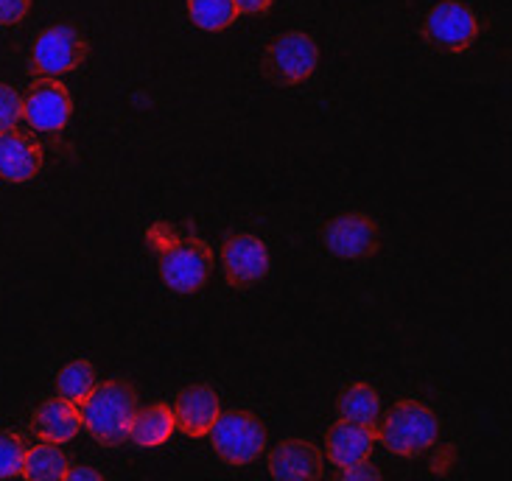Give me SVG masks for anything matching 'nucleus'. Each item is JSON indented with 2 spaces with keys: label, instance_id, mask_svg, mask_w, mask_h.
Listing matches in <instances>:
<instances>
[{
  "label": "nucleus",
  "instance_id": "f257e3e1",
  "mask_svg": "<svg viewBox=\"0 0 512 481\" xmlns=\"http://www.w3.org/2000/svg\"><path fill=\"white\" fill-rule=\"evenodd\" d=\"M146 244L157 258L163 283L177 294H194L213 275V249L191 227L154 221L146 230Z\"/></svg>",
  "mask_w": 512,
  "mask_h": 481
},
{
  "label": "nucleus",
  "instance_id": "f03ea898",
  "mask_svg": "<svg viewBox=\"0 0 512 481\" xmlns=\"http://www.w3.org/2000/svg\"><path fill=\"white\" fill-rule=\"evenodd\" d=\"M138 395L124 381H107L98 384L90 398L82 403V426L93 434V440L115 448L129 440V426L138 412Z\"/></svg>",
  "mask_w": 512,
  "mask_h": 481
},
{
  "label": "nucleus",
  "instance_id": "7ed1b4c3",
  "mask_svg": "<svg viewBox=\"0 0 512 481\" xmlns=\"http://www.w3.org/2000/svg\"><path fill=\"white\" fill-rule=\"evenodd\" d=\"M437 434H440L437 414L420 400H398L392 412L384 420H378L375 428V440L403 459H415L423 451H429L437 442Z\"/></svg>",
  "mask_w": 512,
  "mask_h": 481
},
{
  "label": "nucleus",
  "instance_id": "20e7f679",
  "mask_svg": "<svg viewBox=\"0 0 512 481\" xmlns=\"http://www.w3.org/2000/svg\"><path fill=\"white\" fill-rule=\"evenodd\" d=\"M319 65V45L305 31H286L280 34L263 54V76L275 87H294L303 84Z\"/></svg>",
  "mask_w": 512,
  "mask_h": 481
},
{
  "label": "nucleus",
  "instance_id": "39448f33",
  "mask_svg": "<svg viewBox=\"0 0 512 481\" xmlns=\"http://www.w3.org/2000/svg\"><path fill=\"white\" fill-rule=\"evenodd\" d=\"M213 451L222 456L227 465H250L266 448V428L258 414L233 409L219 412L216 423L208 431Z\"/></svg>",
  "mask_w": 512,
  "mask_h": 481
},
{
  "label": "nucleus",
  "instance_id": "423d86ee",
  "mask_svg": "<svg viewBox=\"0 0 512 481\" xmlns=\"http://www.w3.org/2000/svg\"><path fill=\"white\" fill-rule=\"evenodd\" d=\"M87 54H90V45L82 31L68 23H59V26H48L37 37L34 51H31V65L40 76H62L79 68Z\"/></svg>",
  "mask_w": 512,
  "mask_h": 481
},
{
  "label": "nucleus",
  "instance_id": "0eeeda50",
  "mask_svg": "<svg viewBox=\"0 0 512 481\" xmlns=\"http://www.w3.org/2000/svg\"><path fill=\"white\" fill-rule=\"evenodd\" d=\"M423 34L431 45L451 51V54H462L473 45L479 37V20L476 14L459 3V0H443L437 6H431L426 20H423Z\"/></svg>",
  "mask_w": 512,
  "mask_h": 481
},
{
  "label": "nucleus",
  "instance_id": "6e6552de",
  "mask_svg": "<svg viewBox=\"0 0 512 481\" xmlns=\"http://www.w3.org/2000/svg\"><path fill=\"white\" fill-rule=\"evenodd\" d=\"M325 249L342 261H361L378 252L381 233L378 224L364 213H342L322 227Z\"/></svg>",
  "mask_w": 512,
  "mask_h": 481
},
{
  "label": "nucleus",
  "instance_id": "1a4fd4ad",
  "mask_svg": "<svg viewBox=\"0 0 512 481\" xmlns=\"http://www.w3.org/2000/svg\"><path fill=\"white\" fill-rule=\"evenodd\" d=\"M70 112H73V101L68 87L56 82V76H40L31 82L28 96L23 98V118L34 129L56 135L68 126Z\"/></svg>",
  "mask_w": 512,
  "mask_h": 481
},
{
  "label": "nucleus",
  "instance_id": "9d476101",
  "mask_svg": "<svg viewBox=\"0 0 512 481\" xmlns=\"http://www.w3.org/2000/svg\"><path fill=\"white\" fill-rule=\"evenodd\" d=\"M222 263L233 289H250L269 272V249L258 235L233 233L224 238Z\"/></svg>",
  "mask_w": 512,
  "mask_h": 481
},
{
  "label": "nucleus",
  "instance_id": "9b49d317",
  "mask_svg": "<svg viewBox=\"0 0 512 481\" xmlns=\"http://www.w3.org/2000/svg\"><path fill=\"white\" fill-rule=\"evenodd\" d=\"M174 426L180 428L188 437H208V431L216 423V417L222 412L219 395L208 384H191L182 389L174 406Z\"/></svg>",
  "mask_w": 512,
  "mask_h": 481
},
{
  "label": "nucleus",
  "instance_id": "f8f14e48",
  "mask_svg": "<svg viewBox=\"0 0 512 481\" xmlns=\"http://www.w3.org/2000/svg\"><path fill=\"white\" fill-rule=\"evenodd\" d=\"M269 473L277 481L322 479L325 456L311 440H286L269 454Z\"/></svg>",
  "mask_w": 512,
  "mask_h": 481
},
{
  "label": "nucleus",
  "instance_id": "ddd939ff",
  "mask_svg": "<svg viewBox=\"0 0 512 481\" xmlns=\"http://www.w3.org/2000/svg\"><path fill=\"white\" fill-rule=\"evenodd\" d=\"M28 428L42 442L65 445L73 437H79V431H82V412H79L76 403H70L65 398L45 400V403H40L34 409L31 420H28Z\"/></svg>",
  "mask_w": 512,
  "mask_h": 481
},
{
  "label": "nucleus",
  "instance_id": "4468645a",
  "mask_svg": "<svg viewBox=\"0 0 512 481\" xmlns=\"http://www.w3.org/2000/svg\"><path fill=\"white\" fill-rule=\"evenodd\" d=\"M42 149L37 140L26 132H3L0 135V177L6 182H31L40 174Z\"/></svg>",
  "mask_w": 512,
  "mask_h": 481
},
{
  "label": "nucleus",
  "instance_id": "2eb2a0df",
  "mask_svg": "<svg viewBox=\"0 0 512 481\" xmlns=\"http://www.w3.org/2000/svg\"><path fill=\"white\" fill-rule=\"evenodd\" d=\"M375 445V431L350 420H336L328 434H325V448H328V459L336 468H350L361 459H370Z\"/></svg>",
  "mask_w": 512,
  "mask_h": 481
},
{
  "label": "nucleus",
  "instance_id": "dca6fc26",
  "mask_svg": "<svg viewBox=\"0 0 512 481\" xmlns=\"http://www.w3.org/2000/svg\"><path fill=\"white\" fill-rule=\"evenodd\" d=\"M174 412L166 403H154L149 409H138L129 426V440L138 448H157L174 434Z\"/></svg>",
  "mask_w": 512,
  "mask_h": 481
},
{
  "label": "nucleus",
  "instance_id": "f3484780",
  "mask_svg": "<svg viewBox=\"0 0 512 481\" xmlns=\"http://www.w3.org/2000/svg\"><path fill=\"white\" fill-rule=\"evenodd\" d=\"M336 409L342 420L359 423V426L378 428L381 420V398L370 384H350L342 389V395L336 400Z\"/></svg>",
  "mask_w": 512,
  "mask_h": 481
},
{
  "label": "nucleus",
  "instance_id": "a211bd4d",
  "mask_svg": "<svg viewBox=\"0 0 512 481\" xmlns=\"http://www.w3.org/2000/svg\"><path fill=\"white\" fill-rule=\"evenodd\" d=\"M70 468V459L54 442H42L37 448L26 451L23 476L28 481H62Z\"/></svg>",
  "mask_w": 512,
  "mask_h": 481
},
{
  "label": "nucleus",
  "instance_id": "6ab92c4d",
  "mask_svg": "<svg viewBox=\"0 0 512 481\" xmlns=\"http://www.w3.org/2000/svg\"><path fill=\"white\" fill-rule=\"evenodd\" d=\"M96 386V367H93L90 361H84V358L65 364V367L59 370V375H56V395L70 400V403H76V406H82Z\"/></svg>",
  "mask_w": 512,
  "mask_h": 481
},
{
  "label": "nucleus",
  "instance_id": "aec40b11",
  "mask_svg": "<svg viewBox=\"0 0 512 481\" xmlns=\"http://www.w3.org/2000/svg\"><path fill=\"white\" fill-rule=\"evenodd\" d=\"M188 17L202 31H224L236 23V0H188Z\"/></svg>",
  "mask_w": 512,
  "mask_h": 481
},
{
  "label": "nucleus",
  "instance_id": "412c9836",
  "mask_svg": "<svg viewBox=\"0 0 512 481\" xmlns=\"http://www.w3.org/2000/svg\"><path fill=\"white\" fill-rule=\"evenodd\" d=\"M26 445L23 437L14 431H0V479L23 476V462H26Z\"/></svg>",
  "mask_w": 512,
  "mask_h": 481
},
{
  "label": "nucleus",
  "instance_id": "4be33fe9",
  "mask_svg": "<svg viewBox=\"0 0 512 481\" xmlns=\"http://www.w3.org/2000/svg\"><path fill=\"white\" fill-rule=\"evenodd\" d=\"M20 121H23V96L9 84H0V135L17 129Z\"/></svg>",
  "mask_w": 512,
  "mask_h": 481
},
{
  "label": "nucleus",
  "instance_id": "5701e85b",
  "mask_svg": "<svg viewBox=\"0 0 512 481\" xmlns=\"http://www.w3.org/2000/svg\"><path fill=\"white\" fill-rule=\"evenodd\" d=\"M31 0H0V26H17L26 20Z\"/></svg>",
  "mask_w": 512,
  "mask_h": 481
},
{
  "label": "nucleus",
  "instance_id": "b1692460",
  "mask_svg": "<svg viewBox=\"0 0 512 481\" xmlns=\"http://www.w3.org/2000/svg\"><path fill=\"white\" fill-rule=\"evenodd\" d=\"M339 479L342 481H370V479H381V470L370 465V459H361L356 465L350 468H339Z\"/></svg>",
  "mask_w": 512,
  "mask_h": 481
},
{
  "label": "nucleus",
  "instance_id": "393cba45",
  "mask_svg": "<svg viewBox=\"0 0 512 481\" xmlns=\"http://www.w3.org/2000/svg\"><path fill=\"white\" fill-rule=\"evenodd\" d=\"M275 0H236L238 14H261L272 6Z\"/></svg>",
  "mask_w": 512,
  "mask_h": 481
},
{
  "label": "nucleus",
  "instance_id": "a878e982",
  "mask_svg": "<svg viewBox=\"0 0 512 481\" xmlns=\"http://www.w3.org/2000/svg\"><path fill=\"white\" fill-rule=\"evenodd\" d=\"M65 481H101V473L93 468H68V473H65Z\"/></svg>",
  "mask_w": 512,
  "mask_h": 481
}]
</instances>
